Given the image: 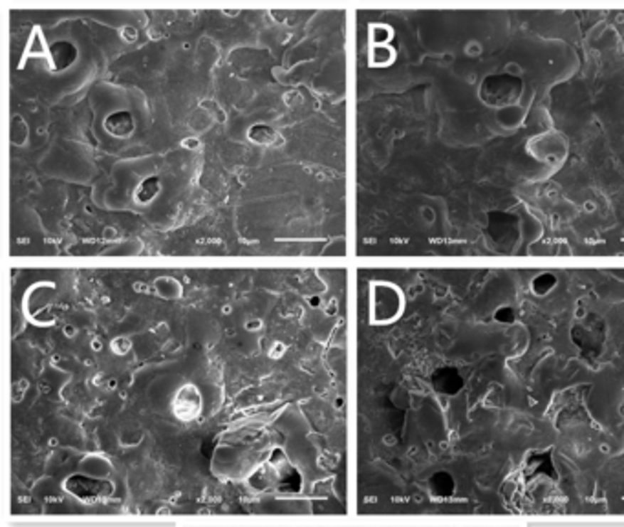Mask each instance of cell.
<instances>
[{
    "instance_id": "obj_1",
    "label": "cell",
    "mask_w": 624,
    "mask_h": 527,
    "mask_svg": "<svg viewBox=\"0 0 624 527\" xmlns=\"http://www.w3.org/2000/svg\"><path fill=\"white\" fill-rule=\"evenodd\" d=\"M522 79L511 73H495L483 79L480 86V97L489 107H509L517 103L522 95Z\"/></svg>"
},
{
    "instance_id": "obj_2",
    "label": "cell",
    "mask_w": 624,
    "mask_h": 527,
    "mask_svg": "<svg viewBox=\"0 0 624 527\" xmlns=\"http://www.w3.org/2000/svg\"><path fill=\"white\" fill-rule=\"evenodd\" d=\"M571 341L586 359L593 361L601 356L606 341V324L597 315H588L571 328Z\"/></svg>"
},
{
    "instance_id": "obj_3",
    "label": "cell",
    "mask_w": 624,
    "mask_h": 527,
    "mask_svg": "<svg viewBox=\"0 0 624 527\" xmlns=\"http://www.w3.org/2000/svg\"><path fill=\"white\" fill-rule=\"evenodd\" d=\"M487 236L500 251H511L520 240V220L511 213L492 211L487 215Z\"/></svg>"
},
{
    "instance_id": "obj_4",
    "label": "cell",
    "mask_w": 624,
    "mask_h": 527,
    "mask_svg": "<svg viewBox=\"0 0 624 527\" xmlns=\"http://www.w3.org/2000/svg\"><path fill=\"white\" fill-rule=\"evenodd\" d=\"M65 491L70 496L78 498L85 504H94V501L110 498L114 494V485H112V481L103 480V478H94V476L78 472V474H72L66 478Z\"/></svg>"
},
{
    "instance_id": "obj_5",
    "label": "cell",
    "mask_w": 624,
    "mask_h": 527,
    "mask_svg": "<svg viewBox=\"0 0 624 527\" xmlns=\"http://www.w3.org/2000/svg\"><path fill=\"white\" fill-rule=\"evenodd\" d=\"M432 388L441 395H456L463 388L462 373L454 366H441L430 376Z\"/></svg>"
},
{
    "instance_id": "obj_6",
    "label": "cell",
    "mask_w": 624,
    "mask_h": 527,
    "mask_svg": "<svg viewBox=\"0 0 624 527\" xmlns=\"http://www.w3.org/2000/svg\"><path fill=\"white\" fill-rule=\"evenodd\" d=\"M200 412V395L193 386H185L174 401V414L180 420L191 421Z\"/></svg>"
},
{
    "instance_id": "obj_7",
    "label": "cell",
    "mask_w": 624,
    "mask_h": 527,
    "mask_svg": "<svg viewBox=\"0 0 624 527\" xmlns=\"http://www.w3.org/2000/svg\"><path fill=\"white\" fill-rule=\"evenodd\" d=\"M526 472L529 476H544V478H556V469L549 452H533L526 459Z\"/></svg>"
},
{
    "instance_id": "obj_8",
    "label": "cell",
    "mask_w": 624,
    "mask_h": 527,
    "mask_svg": "<svg viewBox=\"0 0 624 527\" xmlns=\"http://www.w3.org/2000/svg\"><path fill=\"white\" fill-rule=\"evenodd\" d=\"M428 491H430L432 496L449 498L456 491V481H454L450 472L438 471L428 478Z\"/></svg>"
},
{
    "instance_id": "obj_9",
    "label": "cell",
    "mask_w": 624,
    "mask_h": 527,
    "mask_svg": "<svg viewBox=\"0 0 624 527\" xmlns=\"http://www.w3.org/2000/svg\"><path fill=\"white\" fill-rule=\"evenodd\" d=\"M79 469H81L83 474L94 476V478H103V480H108V476L112 474V463L101 454H90L83 458Z\"/></svg>"
},
{
    "instance_id": "obj_10",
    "label": "cell",
    "mask_w": 624,
    "mask_h": 527,
    "mask_svg": "<svg viewBox=\"0 0 624 527\" xmlns=\"http://www.w3.org/2000/svg\"><path fill=\"white\" fill-rule=\"evenodd\" d=\"M143 429L136 427V425H129V427H123L120 432V443L123 447H137L143 442Z\"/></svg>"
},
{
    "instance_id": "obj_11",
    "label": "cell",
    "mask_w": 624,
    "mask_h": 527,
    "mask_svg": "<svg viewBox=\"0 0 624 527\" xmlns=\"http://www.w3.org/2000/svg\"><path fill=\"white\" fill-rule=\"evenodd\" d=\"M556 286V277L553 273H540L539 277H534L533 282H531V289L536 295H546Z\"/></svg>"
},
{
    "instance_id": "obj_12",
    "label": "cell",
    "mask_w": 624,
    "mask_h": 527,
    "mask_svg": "<svg viewBox=\"0 0 624 527\" xmlns=\"http://www.w3.org/2000/svg\"><path fill=\"white\" fill-rule=\"evenodd\" d=\"M495 321L500 322V324H513L514 322V312L513 308L509 306H502L495 312Z\"/></svg>"
},
{
    "instance_id": "obj_13",
    "label": "cell",
    "mask_w": 624,
    "mask_h": 527,
    "mask_svg": "<svg viewBox=\"0 0 624 527\" xmlns=\"http://www.w3.org/2000/svg\"><path fill=\"white\" fill-rule=\"evenodd\" d=\"M421 215H423V218H425V222H434V218H436V215H434V211L430 209V207H423V211H421Z\"/></svg>"
},
{
    "instance_id": "obj_14",
    "label": "cell",
    "mask_w": 624,
    "mask_h": 527,
    "mask_svg": "<svg viewBox=\"0 0 624 527\" xmlns=\"http://www.w3.org/2000/svg\"><path fill=\"white\" fill-rule=\"evenodd\" d=\"M480 52H482V48H480L478 43H470L469 48H467V53H469V55H475V53Z\"/></svg>"
},
{
    "instance_id": "obj_15",
    "label": "cell",
    "mask_w": 624,
    "mask_h": 527,
    "mask_svg": "<svg viewBox=\"0 0 624 527\" xmlns=\"http://www.w3.org/2000/svg\"><path fill=\"white\" fill-rule=\"evenodd\" d=\"M66 335H75V328L68 326V328H66Z\"/></svg>"
},
{
    "instance_id": "obj_16",
    "label": "cell",
    "mask_w": 624,
    "mask_h": 527,
    "mask_svg": "<svg viewBox=\"0 0 624 527\" xmlns=\"http://www.w3.org/2000/svg\"><path fill=\"white\" fill-rule=\"evenodd\" d=\"M258 326H260V324H258V321H253V324L248 326V328H258Z\"/></svg>"
}]
</instances>
